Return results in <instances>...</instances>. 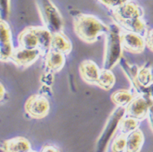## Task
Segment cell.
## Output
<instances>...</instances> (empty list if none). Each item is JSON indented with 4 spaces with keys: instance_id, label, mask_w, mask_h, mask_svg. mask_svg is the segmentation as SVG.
Masks as SVG:
<instances>
[{
    "instance_id": "obj_18",
    "label": "cell",
    "mask_w": 153,
    "mask_h": 152,
    "mask_svg": "<svg viewBox=\"0 0 153 152\" xmlns=\"http://www.w3.org/2000/svg\"><path fill=\"white\" fill-rule=\"evenodd\" d=\"M144 143V135L140 129H136L127 135L126 152H140Z\"/></svg>"
},
{
    "instance_id": "obj_19",
    "label": "cell",
    "mask_w": 153,
    "mask_h": 152,
    "mask_svg": "<svg viewBox=\"0 0 153 152\" xmlns=\"http://www.w3.org/2000/svg\"><path fill=\"white\" fill-rule=\"evenodd\" d=\"M134 98L133 92L130 90H118L115 91L111 95V100L113 102L117 107H123L126 108L127 105L130 103Z\"/></svg>"
},
{
    "instance_id": "obj_10",
    "label": "cell",
    "mask_w": 153,
    "mask_h": 152,
    "mask_svg": "<svg viewBox=\"0 0 153 152\" xmlns=\"http://www.w3.org/2000/svg\"><path fill=\"white\" fill-rule=\"evenodd\" d=\"M112 11L114 20H128L134 18H143V10L141 7L130 1Z\"/></svg>"
},
{
    "instance_id": "obj_8",
    "label": "cell",
    "mask_w": 153,
    "mask_h": 152,
    "mask_svg": "<svg viewBox=\"0 0 153 152\" xmlns=\"http://www.w3.org/2000/svg\"><path fill=\"white\" fill-rule=\"evenodd\" d=\"M40 56H42L39 49L30 50L19 47L13 50L10 61H12L19 67H27L33 65Z\"/></svg>"
},
{
    "instance_id": "obj_29",
    "label": "cell",
    "mask_w": 153,
    "mask_h": 152,
    "mask_svg": "<svg viewBox=\"0 0 153 152\" xmlns=\"http://www.w3.org/2000/svg\"><path fill=\"white\" fill-rule=\"evenodd\" d=\"M7 94L6 92V90L4 89V87H3V84H1V90H0V98H1V101H3V97L5 96Z\"/></svg>"
},
{
    "instance_id": "obj_4",
    "label": "cell",
    "mask_w": 153,
    "mask_h": 152,
    "mask_svg": "<svg viewBox=\"0 0 153 152\" xmlns=\"http://www.w3.org/2000/svg\"><path fill=\"white\" fill-rule=\"evenodd\" d=\"M126 116V108L117 107L109 116L103 131L99 136L95 146V152H105L116 131L119 129V125L122 118Z\"/></svg>"
},
{
    "instance_id": "obj_14",
    "label": "cell",
    "mask_w": 153,
    "mask_h": 152,
    "mask_svg": "<svg viewBox=\"0 0 153 152\" xmlns=\"http://www.w3.org/2000/svg\"><path fill=\"white\" fill-rule=\"evenodd\" d=\"M72 48H73L72 42L64 33L59 32L52 33L51 50L62 53L65 56H67L71 52Z\"/></svg>"
},
{
    "instance_id": "obj_23",
    "label": "cell",
    "mask_w": 153,
    "mask_h": 152,
    "mask_svg": "<svg viewBox=\"0 0 153 152\" xmlns=\"http://www.w3.org/2000/svg\"><path fill=\"white\" fill-rule=\"evenodd\" d=\"M98 2H100L101 4H103V6L107 7L108 8L111 10L117 8L118 7L123 5L127 2H129L130 0H97Z\"/></svg>"
},
{
    "instance_id": "obj_13",
    "label": "cell",
    "mask_w": 153,
    "mask_h": 152,
    "mask_svg": "<svg viewBox=\"0 0 153 152\" xmlns=\"http://www.w3.org/2000/svg\"><path fill=\"white\" fill-rule=\"evenodd\" d=\"M19 47L25 49L35 50L39 49L38 37L36 35L33 26L27 27L21 31L17 38Z\"/></svg>"
},
{
    "instance_id": "obj_28",
    "label": "cell",
    "mask_w": 153,
    "mask_h": 152,
    "mask_svg": "<svg viewBox=\"0 0 153 152\" xmlns=\"http://www.w3.org/2000/svg\"><path fill=\"white\" fill-rule=\"evenodd\" d=\"M147 118H148V121H149V124H150L151 128H152L153 131V102L152 104L151 105L150 109H149V112H148V115H147Z\"/></svg>"
},
{
    "instance_id": "obj_5",
    "label": "cell",
    "mask_w": 153,
    "mask_h": 152,
    "mask_svg": "<svg viewBox=\"0 0 153 152\" xmlns=\"http://www.w3.org/2000/svg\"><path fill=\"white\" fill-rule=\"evenodd\" d=\"M25 111L33 119H43L50 111V102L42 94H33L25 104Z\"/></svg>"
},
{
    "instance_id": "obj_2",
    "label": "cell",
    "mask_w": 153,
    "mask_h": 152,
    "mask_svg": "<svg viewBox=\"0 0 153 152\" xmlns=\"http://www.w3.org/2000/svg\"><path fill=\"white\" fill-rule=\"evenodd\" d=\"M121 33V29L117 24H112L109 25V30L105 34L103 68L111 70L121 61L123 48Z\"/></svg>"
},
{
    "instance_id": "obj_12",
    "label": "cell",
    "mask_w": 153,
    "mask_h": 152,
    "mask_svg": "<svg viewBox=\"0 0 153 152\" xmlns=\"http://www.w3.org/2000/svg\"><path fill=\"white\" fill-rule=\"evenodd\" d=\"M3 152H30L32 151L31 144L24 137H16L5 140L2 143Z\"/></svg>"
},
{
    "instance_id": "obj_26",
    "label": "cell",
    "mask_w": 153,
    "mask_h": 152,
    "mask_svg": "<svg viewBox=\"0 0 153 152\" xmlns=\"http://www.w3.org/2000/svg\"><path fill=\"white\" fill-rule=\"evenodd\" d=\"M143 94L148 95L153 100V82H152L147 87L145 88L144 91H143Z\"/></svg>"
},
{
    "instance_id": "obj_11",
    "label": "cell",
    "mask_w": 153,
    "mask_h": 152,
    "mask_svg": "<svg viewBox=\"0 0 153 152\" xmlns=\"http://www.w3.org/2000/svg\"><path fill=\"white\" fill-rule=\"evenodd\" d=\"M79 73L84 82L97 85L100 68L94 61L86 59L82 62L79 65Z\"/></svg>"
},
{
    "instance_id": "obj_9",
    "label": "cell",
    "mask_w": 153,
    "mask_h": 152,
    "mask_svg": "<svg viewBox=\"0 0 153 152\" xmlns=\"http://www.w3.org/2000/svg\"><path fill=\"white\" fill-rule=\"evenodd\" d=\"M121 38L125 50L134 54H139L144 50L146 42L141 34L125 30L121 33Z\"/></svg>"
},
{
    "instance_id": "obj_17",
    "label": "cell",
    "mask_w": 153,
    "mask_h": 152,
    "mask_svg": "<svg viewBox=\"0 0 153 152\" xmlns=\"http://www.w3.org/2000/svg\"><path fill=\"white\" fill-rule=\"evenodd\" d=\"M33 29L38 37L39 50H41L42 56H44L51 50L52 33L45 26H33Z\"/></svg>"
},
{
    "instance_id": "obj_31",
    "label": "cell",
    "mask_w": 153,
    "mask_h": 152,
    "mask_svg": "<svg viewBox=\"0 0 153 152\" xmlns=\"http://www.w3.org/2000/svg\"><path fill=\"white\" fill-rule=\"evenodd\" d=\"M30 152H37V151H30Z\"/></svg>"
},
{
    "instance_id": "obj_15",
    "label": "cell",
    "mask_w": 153,
    "mask_h": 152,
    "mask_svg": "<svg viewBox=\"0 0 153 152\" xmlns=\"http://www.w3.org/2000/svg\"><path fill=\"white\" fill-rule=\"evenodd\" d=\"M65 56L62 53L51 50L44 56L45 67L51 73H57L61 70L65 65Z\"/></svg>"
},
{
    "instance_id": "obj_27",
    "label": "cell",
    "mask_w": 153,
    "mask_h": 152,
    "mask_svg": "<svg viewBox=\"0 0 153 152\" xmlns=\"http://www.w3.org/2000/svg\"><path fill=\"white\" fill-rule=\"evenodd\" d=\"M40 152H59V151L56 146L47 145V146H45Z\"/></svg>"
},
{
    "instance_id": "obj_7",
    "label": "cell",
    "mask_w": 153,
    "mask_h": 152,
    "mask_svg": "<svg viewBox=\"0 0 153 152\" xmlns=\"http://www.w3.org/2000/svg\"><path fill=\"white\" fill-rule=\"evenodd\" d=\"M12 30L6 20L0 21V59L2 62L10 60L13 50Z\"/></svg>"
},
{
    "instance_id": "obj_21",
    "label": "cell",
    "mask_w": 153,
    "mask_h": 152,
    "mask_svg": "<svg viewBox=\"0 0 153 152\" xmlns=\"http://www.w3.org/2000/svg\"><path fill=\"white\" fill-rule=\"evenodd\" d=\"M139 125H140V120L125 116L120 122L119 130L121 133L128 135L136 129H138Z\"/></svg>"
},
{
    "instance_id": "obj_20",
    "label": "cell",
    "mask_w": 153,
    "mask_h": 152,
    "mask_svg": "<svg viewBox=\"0 0 153 152\" xmlns=\"http://www.w3.org/2000/svg\"><path fill=\"white\" fill-rule=\"evenodd\" d=\"M116 82V77L111 70L102 68L100 69V76L97 82V85L105 90H108L113 87Z\"/></svg>"
},
{
    "instance_id": "obj_24",
    "label": "cell",
    "mask_w": 153,
    "mask_h": 152,
    "mask_svg": "<svg viewBox=\"0 0 153 152\" xmlns=\"http://www.w3.org/2000/svg\"><path fill=\"white\" fill-rule=\"evenodd\" d=\"M0 4H1V15H2L1 19L3 18L7 19L11 10V0H0Z\"/></svg>"
},
{
    "instance_id": "obj_30",
    "label": "cell",
    "mask_w": 153,
    "mask_h": 152,
    "mask_svg": "<svg viewBox=\"0 0 153 152\" xmlns=\"http://www.w3.org/2000/svg\"><path fill=\"white\" fill-rule=\"evenodd\" d=\"M108 152H113V151H112L110 150V151H108Z\"/></svg>"
},
{
    "instance_id": "obj_16",
    "label": "cell",
    "mask_w": 153,
    "mask_h": 152,
    "mask_svg": "<svg viewBox=\"0 0 153 152\" xmlns=\"http://www.w3.org/2000/svg\"><path fill=\"white\" fill-rule=\"evenodd\" d=\"M115 21L121 25L125 30L134 32L139 34H146L147 33V25L143 18H134L128 20H119L116 19Z\"/></svg>"
},
{
    "instance_id": "obj_3",
    "label": "cell",
    "mask_w": 153,
    "mask_h": 152,
    "mask_svg": "<svg viewBox=\"0 0 153 152\" xmlns=\"http://www.w3.org/2000/svg\"><path fill=\"white\" fill-rule=\"evenodd\" d=\"M35 4L43 26L51 33L63 32L65 22L53 2L51 0H35Z\"/></svg>"
},
{
    "instance_id": "obj_1",
    "label": "cell",
    "mask_w": 153,
    "mask_h": 152,
    "mask_svg": "<svg viewBox=\"0 0 153 152\" xmlns=\"http://www.w3.org/2000/svg\"><path fill=\"white\" fill-rule=\"evenodd\" d=\"M74 28L76 36L89 44L95 42L100 35L106 34L109 30V25L96 16L82 13L74 16Z\"/></svg>"
},
{
    "instance_id": "obj_25",
    "label": "cell",
    "mask_w": 153,
    "mask_h": 152,
    "mask_svg": "<svg viewBox=\"0 0 153 152\" xmlns=\"http://www.w3.org/2000/svg\"><path fill=\"white\" fill-rule=\"evenodd\" d=\"M145 42L148 49L153 51V29L147 31L145 34Z\"/></svg>"
},
{
    "instance_id": "obj_6",
    "label": "cell",
    "mask_w": 153,
    "mask_h": 152,
    "mask_svg": "<svg viewBox=\"0 0 153 152\" xmlns=\"http://www.w3.org/2000/svg\"><path fill=\"white\" fill-rule=\"evenodd\" d=\"M153 100L145 94H138L126 108V116L142 120L147 117Z\"/></svg>"
},
{
    "instance_id": "obj_22",
    "label": "cell",
    "mask_w": 153,
    "mask_h": 152,
    "mask_svg": "<svg viewBox=\"0 0 153 152\" xmlns=\"http://www.w3.org/2000/svg\"><path fill=\"white\" fill-rule=\"evenodd\" d=\"M127 135L120 133L112 142L111 145V151L113 152H126V151Z\"/></svg>"
}]
</instances>
